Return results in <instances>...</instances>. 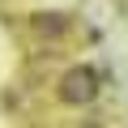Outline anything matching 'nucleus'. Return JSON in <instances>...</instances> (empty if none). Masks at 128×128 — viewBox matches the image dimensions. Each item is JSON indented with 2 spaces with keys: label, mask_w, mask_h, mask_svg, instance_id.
<instances>
[{
  "label": "nucleus",
  "mask_w": 128,
  "mask_h": 128,
  "mask_svg": "<svg viewBox=\"0 0 128 128\" xmlns=\"http://www.w3.org/2000/svg\"><path fill=\"white\" fill-rule=\"evenodd\" d=\"M60 94L68 98V102H90V98L98 94V77H94L90 68H73V73H64Z\"/></svg>",
  "instance_id": "obj_1"
}]
</instances>
